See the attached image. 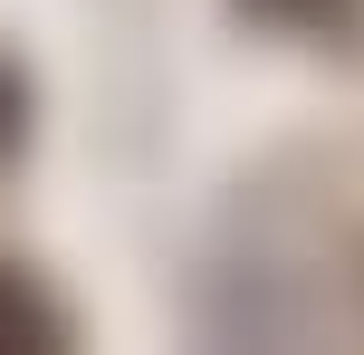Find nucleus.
Returning a JSON list of instances; mask_svg holds the SVG:
<instances>
[{
    "label": "nucleus",
    "mask_w": 364,
    "mask_h": 355,
    "mask_svg": "<svg viewBox=\"0 0 364 355\" xmlns=\"http://www.w3.org/2000/svg\"><path fill=\"white\" fill-rule=\"evenodd\" d=\"M19 134H29V77H19L10 58H0V164L19 154Z\"/></svg>",
    "instance_id": "nucleus-2"
},
{
    "label": "nucleus",
    "mask_w": 364,
    "mask_h": 355,
    "mask_svg": "<svg viewBox=\"0 0 364 355\" xmlns=\"http://www.w3.org/2000/svg\"><path fill=\"white\" fill-rule=\"evenodd\" d=\"M58 337H68V317H58L19 269H0V346H58Z\"/></svg>",
    "instance_id": "nucleus-1"
}]
</instances>
